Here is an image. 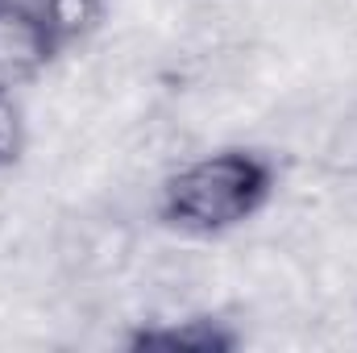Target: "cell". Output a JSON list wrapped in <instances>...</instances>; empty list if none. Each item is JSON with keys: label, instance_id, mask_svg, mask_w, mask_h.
Returning a JSON list of instances; mask_svg holds the SVG:
<instances>
[{"label": "cell", "instance_id": "obj_1", "mask_svg": "<svg viewBox=\"0 0 357 353\" xmlns=\"http://www.w3.org/2000/svg\"><path fill=\"white\" fill-rule=\"evenodd\" d=\"M274 191V167L254 150H216L187 158L158 187V212L183 233H229L258 216Z\"/></svg>", "mask_w": 357, "mask_h": 353}, {"label": "cell", "instance_id": "obj_2", "mask_svg": "<svg viewBox=\"0 0 357 353\" xmlns=\"http://www.w3.org/2000/svg\"><path fill=\"white\" fill-rule=\"evenodd\" d=\"M59 54L33 0H0V88L33 84Z\"/></svg>", "mask_w": 357, "mask_h": 353}, {"label": "cell", "instance_id": "obj_3", "mask_svg": "<svg viewBox=\"0 0 357 353\" xmlns=\"http://www.w3.org/2000/svg\"><path fill=\"white\" fill-rule=\"evenodd\" d=\"M133 345H158V350H191V353H220L233 350V333H225L216 320L208 316H187L178 324H167V329H142L133 337Z\"/></svg>", "mask_w": 357, "mask_h": 353}, {"label": "cell", "instance_id": "obj_4", "mask_svg": "<svg viewBox=\"0 0 357 353\" xmlns=\"http://www.w3.org/2000/svg\"><path fill=\"white\" fill-rule=\"evenodd\" d=\"M54 46L67 50L75 42H88L91 33L100 29V17H104V0H33Z\"/></svg>", "mask_w": 357, "mask_h": 353}, {"label": "cell", "instance_id": "obj_5", "mask_svg": "<svg viewBox=\"0 0 357 353\" xmlns=\"http://www.w3.org/2000/svg\"><path fill=\"white\" fill-rule=\"evenodd\" d=\"M25 150V117L13 100V91L0 88V167H13Z\"/></svg>", "mask_w": 357, "mask_h": 353}]
</instances>
